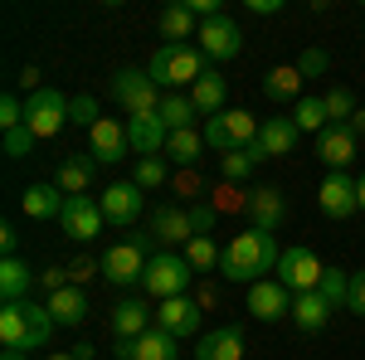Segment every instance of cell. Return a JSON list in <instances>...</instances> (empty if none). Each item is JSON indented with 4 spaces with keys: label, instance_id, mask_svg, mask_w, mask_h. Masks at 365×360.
<instances>
[{
    "label": "cell",
    "instance_id": "cell-16",
    "mask_svg": "<svg viewBox=\"0 0 365 360\" xmlns=\"http://www.w3.org/2000/svg\"><path fill=\"white\" fill-rule=\"evenodd\" d=\"M156 244H190L195 239V229H190V210H180V205H161V210H151V229H146Z\"/></svg>",
    "mask_w": 365,
    "mask_h": 360
},
{
    "label": "cell",
    "instance_id": "cell-50",
    "mask_svg": "<svg viewBox=\"0 0 365 360\" xmlns=\"http://www.w3.org/2000/svg\"><path fill=\"white\" fill-rule=\"evenodd\" d=\"M249 10H253V15H278L282 0H249Z\"/></svg>",
    "mask_w": 365,
    "mask_h": 360
},
{
    "label": "cell",
    "instance_id": "cell-27",
    "mask_svg": "<svg viewBox=\"0 0 365 360\" xmlns=\"http://www.w3.org/2000/svg\"><path fill=\"white\" fill-rule=\"evenodd\" d=\"M161 39L166 44H185V39H200V15L180 0V5H166L161 10Z\"/></svg>",
    "mask_w": 365,
    "mask_h": 360
},
{
    "label": "cell",
    "instance_id": "cell-35",
    "mask_svg": "<svg viewBox=\"0 0 365 360\" xmlns=\"http://www.w3.org/2000/svg\"><path fill=\"white\" fill-rule=\"evenodd\" d=\"M317 292L327 297V307H331V312H336V307H346V297H351V273L327 268V273H322V282H317Z\"/></svg>",
    "mask_w": 365,
    "mask_h": 360
},
{
    "label": "cell",
    "instance_id": "cell-34",
    "mask_svg": "<svg viewBox=\"0 0 365 360\" xmlns=\"http://www.w3.org/2000/svg\"><path fill=\"white\" fill-rule=\"evenodd\" d=\"M200 151H205V132H195V127H185V132H170L166 141V156H175L180 166H195Z\"/></svg>",
    "mask_w": 365,
    "mask_h": 360
},
{
    "label": "cell",
    "instance_id": "cell-5",
    "mask_svg": "<svg viewBox=\"0 0 365 360\" xmlns=\"http://www.w3.org/2000/svg\"><path fill=\"white\" fill-rule=\"evenodd\" d=\"M63 122H68V98H63L58 88H39V93H29V103H25V127H29L39 141L58 137V132H63Z\"/></svg>",
    "mask_w": 365,
    "mask_h": 360
},
{
    "label": "cell",
    "instance_id": "cell-2",
    "mask_svg": "<svg viewBox=\"0 0 365 360\" xmlns=\"http://www.w3.org/2000/svg\"><path fill=\"white\" fill-rule=\"evenodd\" d=\"M146 73L156 78V88H195L205 73H210V63H205V54L200 49H190V44H161L156 54H151V63H146Z\"/></svg>",
    "mask_w": 365,
    "mask_h": 360
},
{
    "label": "cell",
    "instance_id": "cell-10",
    "mask_svg": "<svg viewBox=\"0 0 365 360\" xmlns=\"http://www.w3.org/2000/svg\"><path fill=\"white\" fill-rule=\"evenodd\" d=\"M58 224H63V234L68 239H78V244H93L98 234H103V205L93 200V195H68V205H63V215H58Z\"/></svg>",
    "mask_w": 365,
    "mask_h": 360
},
{
    "label": "cell",
    "instance_id": "cell-19",
    "mask_svg": "<svg viewBox=\"0 0 365 360\" xmlns=\"http://www.w3.org/2000/svg\"><path fill=\"white\" fill-rule=\"evenodd\" d=\"M113 336L117 341H137V336H146L151 326H156V312H146V302H137V297H127V302L113 307Z\"/></svg>",
    "mask_w": 365,
    "mask_h": 360
},
{
    "label": "cell",
    "instance_id": "cell-4",
    "mask_svg": "<svg viewBox=\"0 0 365 360\" xmlns=\"http://www.w3.org/2000/svg\"><path fill=\"white\" fill-rule=\"evenodd\" d=\"M190 277H195V268L185 263V253H151L141 282H146V292H151L156 302H170V297H185Z\"/></svg>",
    "mask_w": 365,
    "mask_h": 360
},
{
    "label": "cell",
    "instance_id": "cell-32",
    "mask_svg": "<svg viewBox=\"0 0 365 360\" xmlns=\"http://www.w3.org/2000/svg\"><path fill=\"white\" fill-rule=\"evenodd\" d=\"M156 117L166 122V132H185V127H195L200 112H195V103H190V93H166Z\"/></svg>",
    "mask_w": 365,
    "mask_h": 360
},
{
    "label": "cell",
    "instance_id": "cell-54",
    "mask_svg": "<svg viewBox=\"0 0 365 360\" xmlns=\"http://www.w3.org/2000/svg\"><path fill=\"white\" fill-rule=\"evenodd\" d=\"M361 210H365V175H361Z\"/></svg>",
    "mask_w": 365,
    "mask_h": 360
},
{
    "label": "cell",
    "instance_id": "cell-42",
    "mask_svg": "<svg viewBox=\"0 0 365 360\" xmlns=\"http://www.w3.org/2000/svg\"><path fill=\"white\" fill-rule=\"evenodd\" d=\"M190 210V229H195V239H210V229H215V220H220V210L215 205H185Z\"/></svg>",
    "mask_w": 365,
    "mask_h": 360
},
{
    "label": "cell",
    "instance_id": "cell-1",
    "mask_svg": "<svg viewBox=\"0 0 365 360\" xmlns=\"http://www.w3.org/2000/svg\"><path fill=\"white\" fill-rule=\"evenodd\" d=\"M278 239L273 234H263V229H244V234H234L225 244V258H220V273L229 277V282H263V273H278Z\"/></svg>",
    "mask_w": 365,
    "mask_h": 360
},
{
    "label": "cell",
    "instance_id": "cell-24",
    "mask_svg": "<svg viewBox=\"0 0 365 360\" xmlns=\"http://www.w3.org/2000/svg\"><path fill=\"white\" fill-rule=\"evenodd\" d=\"M63 205H68V195L58 190V185H49V180H39V185H29L20 195V210H25L29 220H58Z\"/></svg>",
    "mask_w": 365,
    "mask_h": 360
},
{
    "label": "cell",
    "instance_id": "cell-48",
    "mask_svg": "<svg viewBox=\"0 0 365 360\" xmlns=\"http://www.w3.org/2000/svg\"><path fill=\"white\" fill-rule=\"evenodd\" d=\"M185 5H190V10L200 15V25H205V20H220V15H225V10H220V0H185Z\"/></svg>",
    "mask_w": 365,
    "mask_h": 360
},
{
    "label": "cell",
    "instance_id": "cell-38",
    "mask_svg": "<svg viewBox=\"0 0 365 360\" xmlns=\"http://www.w3.org/2000/svg\"><path fill=\"white\" fill-rule=\"evenodd\" d=\"M322 103H327V117L336 122V127H346L351 117H356V98H351V88H331V93H322Z\"/></svg>",
    "mask_w": 365,
    "mask_h": 360
},
{
    "label": "cell",
    "instance_id": "cell-21",
    "mask_svg": "<svg viewBox=\"0 0 365 360\" xmlns=\"http://www.w3.org/2000/svg\"><path fill=\"white\" fill-rule=\"evenodd\" d=\"M195 360H244V326H220L195 341Z\"/></svg>",
    "mask_w": 365,
    "mask_h": 360
},
{
    "label": "cell",
    "instance_id": "cell-53",
    "mask_svg": "<svg viewBox=\"0 0 365 360\" xmlns=\"http://www.w3.org/2000/svg\"><path fill=\"white\" fill-rule=\"evenodd\" d=\"M0 360H25V351H0Z\"/></svg>",
    "mask_w": 365,
    "mask_h": 360
},
{
    "label": "cell",
    "instance_id": "cell-28",
    "mask_svg": "<svg viewBox=\"0 0 365 360\" xmlns=\"http://www.w3.org/2000/svg\"><path fill=\"white\" fill-rule=\"evenodd\" d=\"M302 83H307V78L297 73V63H278V68L263 73V93H268L273 103H297V98H307Z\"/></svg>",
    "mask_w": 365,
    "mask_h": 360
},
{
    "label": "cell",
    "instance_id": "cell-55",
    "mask_svg": "<svg viewBox=\"0 0 365 360\" xmlns=\"http://www.w3.org/2000/svg\"><path fill=\"white\" fill-rule=\"evenodd\" d=\"M49 360H73V356H63V351H58V356H49Z\"/></svg>",
    "mask_w": 365,
    "mask_h": 360
},
{
    "label": "cell",
    "instance_id": "cell-33",
    "mask_svg": "<svg viewBox=\"0 0 365 360\" xmlns=\"http://www.w3.org/2000/svg\"><path fill=\"white\" fill-rule=\"evenodd\" d=\"M292 127H297V132H317V137H322V132L331 127L327 103H322V98H297V108H292Z\"/></svg>",
    "mask_w": 365,
    "mask_h": 360
},
{
    "label": "cell",
    "instance_id": "cell-36",
    "mask_svg": "<svg viewBox=\"0 0 365 360\" xmlns=\"http://www.w3.org/2000/svg\"><path fill=\"white\" fill-rule=\"evenodd\" d=\"M220 258H225V253H220V244H215V239H190V244H185V263H190L195 273L220 268Z\"/></svg>",
    "mask_w": 365,
    "mask_h": 360
},
{
    "label": "cell",
    "instance_id": "cell-37",
    "mask_svg": "<svg viewBox=\"0 0 365 360\" xmlns=\"http://www.w3.org/2000/svg\"><path fill=\"white\" fill-rule=\"evenodd\" d=\"M25 317H29V336H34V351L39 346H49V336H54V317H49V302H25Z\"/></svg>",
    "mask_w": 365,
    "mask_h": 360
},
{
    "label": "cell",
    "instance_id": "cell-41",
    "mask_svg": "<svg viewBox=\"0 0 365 360\" xmlns=\"http://www.w3.org/2000/svg\"><path fill=\"white\" fill-rule=\"evenodd\" d=\"M327 68H331L327 49H302V58H297V73H302V78H322Z\"/></svg>",
    "mask_w": 365,
    "mask_h": 360
},
{
    "label": "cell",
    "instance_id": "cell-3",
    "mask_svg": "<svg viewBox=\"0 0 365 360\" xmlns=\"http://www.w3.org/2000/svg\"><path fill=\"white\" fill-rule=\"evenodd\" d=\"M113 103L117 108H127L132 117H146V112H161V88L156 78L146 73V68H117L113 73Z\"/></svg>",
    "mask_w": 365,
    "mask_h": 360
},
{
    "label": "cell",
    "instance_id": "cell-9",
    "mask_svg": "<svg viewBox=\"0 0 365 360\" xmlns=\"http://www.w3.org/2000/svg\"><path fill=\"white\" fill-rule=\"evenodd\" d=\"M98 205H103V220L117 224V229H132L141 220V210H146V190H141L137 180H113L108 190L98 195Z\"/></svg>",
    "mask_w": 365,
    "mask_h": 360
},
{
    "label": "cell",
    "instance_id": "cell-14",
    "mask_svg": "<svg viewBox=\"0 0 365 360\" xmlns=\"http://www.w3.org/2000/svg\"><path fill=\"white\" fill-rule=\"evenodd\" d=\"M175 336L161 331V326H151L146 336H137V341H117L113 346V356L117 360H175Z\"/></svg>",
    "mask_w": 365,
    "mask_h": 360
},
{
    "label": "cell",
    "instance_id": "cell-26",
    "mask_svg": "<svg viewBox=\"0 0 365 360\" xmlns=\"http://www.w3.org/2000/svg\"><path fill=\"white\" fill-rule=\"evenodd\" d=\"M327 322H331V307L322 292H302V297H292V326L302 336H317L327 331Z\"/></svg>",
    "mask_w": 365,
    "mask_h": 360
},
{
    "label": "cell",
    "instance_id": "cell-11",
    "mask_svg": "<svg viewBox=\"0 0 365 360\" xmlns=\"http://www.w3.org/2000/svg\"><path fill=\"white\" fill-rule=\"evenodd\" d=\"M297 127H292V117H268L263 122V132H258V141L249 146V161L258 166V161H278V156H292L297 151Z\"/></svg>",
    "mask_w": 365,
    "mask_h": 360
},
{
    "label": "cell",
    "instance_id": "cell-45",
    "mask_svg": "<svg viewBox=\"0 0 365 360\" xmlns=\"http://www.w3.org/2000/svg\"><path fill=\"white\" fill-rule=\"evenodd\" d=\"M34 132L29 127H15V132H5V156H29V146H34Z\"/></svg>",
    "mask_w": 365,
    "mask_h": 360
},
{
    "label": "cell",
    "instance_id": "cell-43",
    "mask_svg": "<svg viewBox=\"0 0 365 360\" xmlns=\"http://www.w3.org/2000/svg\"><path fill=\"white\" fill-rule=\"evenodd\" d=\"M0 127H5V132L25 127V103H20L15 93H5V98H0Z\"/></svg>",
    "mask_w": 365,
    "mask_h": 360
},
{
    "label": "cell",
    "instance_id": "cell-29",
    "mask_svg": "<svg viewBox=\"0 0 365 360\" xmlns=\"http://www.w3.org/2000/svg\"><path fill=\"white\" fill-rule=\"evenodd\" d=\"M49 317H54L58 326H83L88 322V297H83V287H63V292H54L49 297Z\"/></svg>",
    "mask_w": 365,
    "mask_h": 360
},
{
    "label": "cell",
    "instance_id": "cell-17",
    "mask_svg": "<svg viewBox=\"0 0 365 360\" xmlns=\"http://www.w3.org/2000/svg\"><path fill=\"white\" fill-rule=\"evenodd\" d=\"M156 326L170 331L175 341H185V336H200V307L190 297H170V302L156 307Z\"/></svg>",
    "mask_w": 365,
    "mask_h": 360
},
{
    "label": "cell",
    "instance_id": "cell-8",
    "mask_svg": "<svg viewBox=\"0 0 365 360\" xmlns=\"http://www.w3.org/2000/svg\"><path fill=\"white\" fill-rule=\"evenodd\" d=\"M317 205L327 220H351L361 210V175H346V170H327L322 190H317Z\"/></svg>",
    "mask_w": 365,
    "mask_h": 360
},
{
    "label": "cell",
    "instance_id": "cell-46",
    "mask_svg": "<svg viewBox=\"0 0 365 360\" xmlns=\"http://www.w3.org/2000/svg\"><path fill=\"white\" fill-rule=\"evenodd\" d=\"M93 273H103V258H73V263H68V282H73V287H83Z\"/></svg>",
    "mask_w": 365,
    "mask_h": 360
},
{
    "label": "cell",
    "instance_id": "cell-23",
    "mask_svg": "<svg viewBox=\"0 0 365 360\" xmlns=\"http://www.w3.org/2000/svg\"><path fill=\"white\" fill-rule=\"evenodd\" d=\"M0 346H5V351H25V356L34 351L25 302H5V307H0Z\"/></svg>",
    "mask_w": 365,
    "mask_h": 360
},
{
    "label": "cell",
    "instance_id": "cell-13",
    "mask_svg": "<svg viewBox=\"0 0 365 360\" xmlns=\"http://www.w3.org/2000/svg\"><path fill=\"white\" fill-rule=\"evenodd\" d=\"M239 49H244V29L234 25L229 15L200 25V54H205V58H220V63H225V58H234Z\"/></svg>",
    "mask_w": 365,
    "mask_h": 360
},
{
    "label": "cell",
    "instance_id": "cell-22",
    "mask_svg": "<svg viewBox=\"0 0 365 360\" xmlns=\"http://www.w3.org/2000/svg\"><path fill=\"white\" fill-rule=\"evenodd\" d=\"M88 146H93L88 156H93V161H108V166H113V161H122V156L132 151V146H127V127H117L113 117H103V122L88 132Z\"/></svg>",
    "mask_w": 365,
    "mask_h": 360
},
{
    "label": "cell",
    "instance_id": "cell-40",
    "mask_svg": "<svg viewBox=\"0 0 365 360\" xmlns=\"http://www.w3.org/2000/svg\"><path fill=\"white\" fill-rule=\"evenodd\" d=\"M132 180H137L141 190H156V185L166 180V161H161V156H146V161H137V175H132Z\"/></svg>",
    "mask_w": 365,
    "mask_h": 360
},
{
    "label": "cell",
    "instance_id": "cell-47",
    "mask_svg": "<svg viewBox=\"0 0 365 360\" xmlns=\"http://www.w3.org/2000/svg\"><path fill=\"white\" fill-rule=\"evenodd\" d=\"M346 312L365 317V268H361V273H351V297H346Z\"/></svg>",
    "mask_w": 365,
    "mask_h": 360
},
{
    "label": "cell",
    "instance_id": "cell-44",
    "mask_svg": "<svg viewBox=\"0 0 365 360\" xmlns=\"http://www.w3.org/2000/svg\"><path fill=\"white\" fill-rule=\"evenodd\" d=\"M220 170H225V180H244V175L253 170L249 151H229V156H220Z\"/></svg>",
    "mask_w": 365,
    "mask_h": 360
},
{
    "label": "cell",
    "instance_id": "cell-51",
    "mask_svg": "<svg viewBox=\"0 0 365 360\" xmlns=\"http://www.w3.org/2000/svg\"><path fill=\"white\" fill-rule=\"evenodd\" d=\"M346 127H351V132H356V137H361V132H365V108L356 112V117H351V122H346Z\"/></svg>",
    "mask_w": 365,
    "mask_h": 360
},
{
    "label": "cell",
    "instance_id": "cell-20",
    "mask_svg": "<svg viewBox=\"0 0 365 360\" xmlns=\"http://www.w3.org/2000/svg\"><path fill=\"white\" fill-rule=\"evenodd\" d=\"M356 141L361 137H356L351 127H336V122H331V127L317 137V156H322L331 170H346L351 161H356Z\"/></svg>",
    "mask_w": 365,
    "mask_h": 360
},
{
    "label": "cell",
    "instance_id": "cell-6",
    "mask_svg": "<svg viewBox=\"0 0 365 360\" xmlns=\"http://www.w3.org/2000/svg\"><path fill=\"white\" fill-rule=\"evenodd\" d=\"M327 273V263L307 249V244H297V249H282L278 258V282L292 292V297H302V292H317V282Z\"/></svg>",
    "mask_w": 365,
    "mask_h": 360
},
{
    "label": "cell",
    "instance_id": "cell-52",
    "mask_svg": "<svg viewBox=\"0 0 365 360\" xmlns=\"http://www.w3.org/2000/svg\"><path fill=\"white\" fill-rule=\"evenodd\" d=\"M93 356H98L93 346H73V360H93Z\"/></svg>",
    "mask_w": 365,
    "mask_h": 360
},
{
    "label": "cell",
    "instance_id": "cell-7",
    "mask_svg": "<svg viewBox=\"0 0 365 360\" xmlns=\"http://www.w3.org/2000/svg\"><path fill=\"white\" fill-rule=\"evenodd\" d=\"M146 239H122V244H113V249L103 253V277L108 282H117V287H132V282H141L146 277Z\"/></svg>",
    "mask_w": 365,
    "mask_h": 360
},
{
    "label": "cell",
    "instance_id": "cell-25",
    "mask_svg": "<svg viewBox=\"0 0 365 360\" xmlns=\"http://www.w3.org/2000/svg\"><path fill=\"white\" fill-rule=\"evenodd\" d=\"M34 282H39V273H29L25 258H0V297L5 302H29Z\"/></svg>",
    "mask_w": 365,
    "mask_h": 360
},
{
    "label": "cell",
    "instance_id": "cell-31",
    "mask_svg": "<svg viewBox=\"0 0 365 360\" xmlns=\"http://www.w3.org/2000/svg\"><path fill=\"white\" fill-rule=\"evenodd\" d=\"M225 88H229L225 73H215V68H210V73L190 88V103H195L200 117H220V112H225Z\"/></svg>",
    "mask_w": 365,
    "mask_h": 360
},
{
    "label": "cell",
    "instance_id": "cell-15",
    "mask_svg": "<svg viewBox=\"0 0 365 360\" xmlns=\"http://www.w3.org/2000/svg\"><path fill=\"white\" fill-rule=\"evenodd\" d=\"M166 141H170V132H166V122H161L156 112H146V117H127V146H132L137 161L156 156Z\"/></svg>",
    "mask_w": 365,
    "mask_h": 360
},
{
    "label": "cell",
    "instance_id": "cell-49",
    "mask_svg": "<svg viewBox=\"0 0 365 360\" xmlns=\"http://www.w3.org/2000/svg\"><path fill=\"white\" fill-rule=\"evenodd\" d=\"M0 249H5V258H20V234H15V229H10V224H0Z\"/></svg>",
    "mask_w": 365,
    "mask_h": 360
},
{
    "label": "cell",
    "instance_id": "cell-30",
    "mask_svg": "<svg viewBox=\"0 0 365 360\" xmlns=\"http://www.w3.org/2000/svg\"><path fill=\"white\" fill-rule=\"evenodd\" d=\"M93 175H98V161L93 156H63V166H58V190L63 195H88L93 185Z\"/></svg>",
    "mask_w": 365,
    "mask_h": 360
},
{
    "label": "cell",
    "instance_id": "cell-18",
    "mask_svg": "<svg viewBox=\"0 0 365 360\" xmlns=\"http://www.w3.org/2000/svg\"><path fill=\"white\" fill-rule=\"evenodd\" d=\"M244 210H249L253 229H263V234H273V229L287 220V200H282V190H273V185L253 190L249 200H244Z\"/></svg>",
    "mask_w": 365,
    "mask_h": 360
},
{
    "label": "cell",
    "instance_id": "cell-12",
    "mask_svg": "<svg viewBox=\"0 0 365 360\" xmlns=\"http://www.w3.org/2000/svg\"><path fill=\"white\" fill-rule=\"evenodd\" d=\"M249 312L263 326H268V322H282V317H292V292L282 287L278 277H263V282L249 287Z\"/></svg>",
    "mask_w": 365,
    "mask_h": 360
},
{
    "label": "cell",
    "instance_id": "cell-39",
    "mask_svg": "<svg viewBox=\"0 0 365 360\" xmlns=\"http://www.w3.org/2000/svg\"><path fill=\"white\" fill-rule=\"evenodd\" d=\"M68 122H73V127H88V132H93V127L103 122V112H98V98H88V93L68 98Z\"/></svg>",
    "mask_w": 365,
    "mask_h": 360
}]
</instances>
